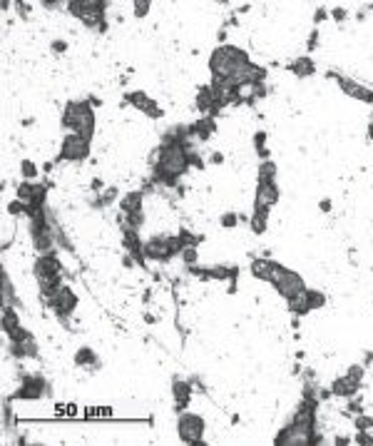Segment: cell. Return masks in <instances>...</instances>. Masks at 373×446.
Instances as JSON below:
<instances>
[{"label":"cell","instance_id":"obj_33","mask_svg":"<svg viewBox=\"0 0 373 446\" xmlns=\"http://www.w3.org/2000/svg\"><path fill=\"white\" fill-rule=\"evenodd\" d=\"M144 115H147V118H152V120H159L164 113H162V107H159L154 100H149V105L144 107Z\"/></svg>","mask_w":373,"mask_h":446},{"label":"cell","instance_id":"obj_12","mask_svg":"<svg viewBox=\"0 0 373 446\" xmlns=\"http://www.w3.org/2000/svg\"><path fill=\"white\" fill-rule=\"evenodd\" d=\"M328 78H336V83L341 85L346 95H351V97H356V100H363V102H373V92L368 88H363V85H358L356 80H348V78H341V75H336V72H328Z\"/></svg>","mask_w":373,"mask_h":446},{"label":"cell","instance_id":"obj_54","mask_svg":"<svg viewBox=\"0 0 373 446\" xmlns=\"http://www.w3.org/2000/svg\"><path fill=\"white\" fill-rule=\"evenodd\" d=\"M90 105H97V107H100V105H102V100H100V97H90Z\"/></svg>","mask_w":373,"mask_h":446},{"label":"cell","instance_id":"obj_39","mask_svg":"<svg viewBox=\"0 0 373 446\" xmlns=\"http://www.w3.org/2000/svg\"><path fill=\"white\" fill-rule=\"evenodd\" d=\"M67 13L75 18H82V0H70L67 3Z\"/></svg>","mask_w":373,"mask_h":446},{"label":"cell","instance_id":"obj_11","mask_svg":"<svg viewBox=\"0 0 373 446\" xmlns=\"http://www.w3.org/2000/svg\"><path fill=\"white\" fill-rule=\"evenodd\" d=\"M122 244L127 249V254L135 257V262L140 267H147V257H144V242L140 239V232L137 230H130V227H122Z\"/></svg>","mask_w":373,"mask_h":446},{"label":"cell","instance_id":"obj_8","mask_svg":"<svg viewBox=\"0 0 373 446\" xmlns=\"http://www.w3.org/2000/svg\"><path fill=\"white\" fill-rule=\"evenodd\" d=\"M48 307L58 314L60 319H67L77 309V297H75V292L70 287H62L58 294H53V297L48 299Z\"/></svg>","mask_w":373,"mask_h":446},{"label":"cell","instance_id":"obj_20","mask_svg":"<svg viewBox=\"0 0 373 446\" xmlns=\"http://www.w3.org/2000/svg\"><path fill=\"white\" fill-rule=\"evenodd\" d=\"M142 197H144L142 190H135V192L125 195V197L119 200V209H122L125 214H130V212H142Z\"/></svg>","mask_w":373,"mask_h":446},{"label":"cell","instance_id":"obj_29","mask_svg":"<svg viewBox=\"0 0 373 446\" xmlns=\"http://www.w3.org/2000/svg\"><path fill=\"white\" fill-rule=\"evenodd\" d=\"M306 297H309V307H311V309H318V307H323V304H326V297H323V292L306 289Z\"/></svg>","mask_w":373,"mask_h":446},{"label":"cell","instance_id":"obj_14","mask_svg":"<svg viewBox=\"0 0 373 446\" xmlns=\"http://www.w3.org/2000/svg\"><path fill=\"white\" fill-rule=\"evenodd\" d=\"M172 394H174V409H177V412H184L187 404H189V399H192V384H189V382H179V379H174Z\"/></svg>","mask_w":373,"mask_h":446},{"label":"cell","instance_id":"obj_3","mask_svg":"<svg viewBox=\"0 0 373 446\" xmlns=\"http://www.w3.org/2000/svg\"><path fill=\"white\" fill-rule=\"evenodd\" d=\"M60 125L80 137H85L87 142H92V135H95V113H92V105L90 100H72L65 105V113L60 118Z\"/></svg>","mask_w":373,"mask_h":446},{"label":"cell","instance_id":"obj_17","mask_svg":"<svg viewBox=\"0 0 373 446\" xmlns=\"http://www.w3.org/2000/svg\"><path fill=\"white\" fill-rule=\"evenodd\" d=\"M40 282V294L45 299H50L53 294H58L60 289L65 287L62 284V274H48V277H37Z\"/></svg>","mask_w":373,"mask_h":446},{"label":"cell","instance_id":"obj_24","mask_svg":"<svg viewBox=\"0 0 373 446\" xmlns=\"http://www.w3.org/2000/svg\"><path fill=\"white\" fill-rule=\"evenodd\" d=\"M212 105H214V92H212V85H204V88L197 92V110H201V113H206V115H209Z\"/></svg>","mask_w":373,"mask_h":446},{"label":"cell","instance_id":"obj_1","mask_svg":"<svg viewBox=\"0 0 373 446\" xmlns=\"http://www.w3.org/2000/svg\"><path fill=\"white\" fill-rule=\"evenodd\" d=\"M316 396H304L294 419L288 421L286 426L276 434L274 444L279 446H288V444H318L321 434H316Z\"/></svg>","mask_w":373,"mask_h":446},{"label":"cell","instance_id":"obj_51","mask_svg":"<svg viewBox=\"0 0 373 446\" xmlns=\"http://www.w3.org/2000/svg\"><path fill=\"white\" fill-rule=\"evenodd\" d=\"M348 441H351L348 436H336V444L339 446H348Z\"/></svg>","mask_w":373,"mask_h":446},{"label":"cell","instance_id":"obj_23","mask_svg":"<svg viewBox=\"0 0 373 446\" xmlns=\"http://www.w3.org/2000/svg\"><path fill=\"white\" fill-rule=\"evenodd\" d=\"M75 364L77 366H87V369H100V359L95 357V352L90 347H82L75 352Z\"/></svg>","mask_w":373,"mask_h":446},{"label":"cell","instance_id":"obj_49","mask_svg":"<svg viewBox=\"0 0 373 446\" xmlns=\"http://www.w3.org/2000/svg\"><path fill=\"white\" fill-rule=\"evenodd\" d=\"M331 15H334V20H344V18H346V10H344V8H336Z\"/></svg>","mask_w":373,"mask_h":446},{"label":"cell","instance_id":"obj_16","mask_svg":"<svg viewBox=\"0 0 373 446\" xmlns=\"http://www.w3.org/2000/svg\"><path fill=\"white\" fill-rule=\"evenodd\" d=\"M279 269H281L279 262H269V259H254L252 262V274L259 277V279H266V282H271Z\"/></svg>","mask_w":373,"mask_h":446},{"label":"cell","instance_id":"obj_27","mask_svg":"<svg viewBox=\"0 0 373 446\" xmlns=\"http://www.w3.org/2000/svg\"><path fill=\"white\" fill-rule=\"evenodd\" d=\"M3 302L5 304H20L18 299L13 297V284H10V277H8V272H3Z\"/></svg>","mask_w":373,"mask_h":446},{"label":"cell","instance_id":"obj_5","mask_svg":"<svg viewBox=\"0 0 373 446\" xmlns=\"http://www.w3.org/2000/svg\"><path fill=\"white\" fill-rule=\"evenodd\" d=\"M87 155H90V142H87L85 137L70 132V135L62 140L58 160L60 162H82V160H87Z\"/></svg>","mask_w":373,"mask_h":446},{"label":"cell","instance_id":"obj_48","mask_svg":"<svg viewBox=\"0 0 373 446\" xmlns=\"http://www.w3.org/2000/svg\"><path fill=\"white\" fill-rule=\"evenodd\" d=\"M18 10H20V15H23V18H28L30 5H28V3H18Z\"/></svg>","mask_w":373,"mask_h":446},{"label":"cell","instance_id":"obj_31","mask_svg":"<svg viewBox=\"0 0 373 446\" xmlns=\"http://www.w3.org/2000/svg\"><path fill=\"white\" fill-rule=\"evenodd\" d=\"M259 177H269V179H276V165L274 162H261L259 165Z\"/></svg>","mask_w":373,"mask_h":446},{"label":"cell","instance_id":"obj_38","mask_svg":"<svg viewBox=\"0 0 373 446\" xmlns=\"http://www.w3.org/2000/svg\"><path fill=\"white\" fill-rule=\"evenodd\" d=\"M219 222H222V227H224V230H231V227L239 222V217H236V212H227V214H222V219H219Z\"/></svg>","mask_w":373,"mask_h":446},{"label":"cell","instance_id":"obj_36","mask_svg":"<svg viewBox=\"0 0 373 446\" xmlns=\"http://www.w3.org/2000/svg\"><path fill=\"white\" fill-rule=\"evenodd\" d=\"M100 200H102V205H105V207H107V205H112V202L117 200V187H115V184H112V187H107V190L100 195Z\"/></svg>","mask_w":373,"mask_h":446},{"label":"cell","instance_id":"obj_43","mask_svg":"<svg viewBox=\"0 0 373 446\" xmlns=\"http://www.w3.org/2000/svg\"><path fill=\"white\" fill-rule=\"evenodd\" d=\"M348 412H351V414H361V412H363L361 399H353V396H351V401H348Z\"/></svg>","mask_w":373,"mask_h":446},{"label":"cell","instance_id":"obj_19","mask_svg":"<svg viewBox=\"0 0 373 446\" xmlns=\"http://www.w3.org/2000/svg\"><path fill=\"white\" fill-rule=\"evenodd\" d=\"M288 72H294L296 78H311L316 72V65H314V60L311 58H296L291 65H288Z\"/></svg>","mask_w":373,"mask_h":446},{"label":"cell","instance_id":"obj_40","mask_svg":"<svg viewBox=\"0 0 373 446\" xmlns=\"http://www.w3.org/2000/svg\"><path fill=\"white\" fill-rule=\"evenodd\" d=\"M356 429L358 431H368V429H373V419L371 417H356Z\"/></svg>","mask_w":373,"mask_h":446},{"label":"cell","instance_id":"obj_28","mask_svg":"<svg viewBox=\"0 0 373 446\" xmlns=\"http://www.w3.org/2000/svg\"><path fill=\"white\" fill-rule=\"evenodd\" d=\"M266 219H269V214H264V212H254V217H252V230L261 235L264 230H266Z\"/></svg>","mask_w":373,"mask_h":446},{"label":"cell","instance_id":"obj_53","mask_svg":"<svg viewBox=\"0 0 373 446\" xmlns=\"http://www.w3.org/2000/svg\"><path fill=\"white\" fill-rule=\"evenodd\" d=\"M321 209L328 212V209H331V200H321Z\"/></svg>","mask_w":373,"mask_h":446},{"label":"cell","instance_id":"obj_13","mask_svg":"<svg viewBox=\"0 0 373 446\" xmlns=\"http://www.w3.org/2000/svg\"><path fill=\"white\" fill-rule=\"evenodd\" d=\"M35 277H48V274H60V259L55 252H48V254H40L37 262H35Z\"/></svg>","mask_w":373,"mask_h":446},{"label":"cell","instance_id":"obj_4","mask_svg":"<svg viewBox=\"0 0 373 446\" xmlns=\"http://www.w3.org/2000/svg\"><path fill=\"white\" fill-rule=\"evenodd\" d=\"M271 284H274V289H276V292H279L284 299H291L294 294H299V292H304V289H306V284H304L301 274H296V272L286 269L284 265H281V269L274 274Z\"/></svg>","mask_w":373,"mask_h":446},{"label":"cell","instance_id":"obj_42","mask_svg":"<svg viewBox=\"0 0 373 446\" xmlns=\"http://www.w3.org/2000/svg\"><path fill=\"white\" fill-rule=\"evenodd\" d=\"M356 444H363V446H373V436L368 431H358L356 434Z\"/></svg>","mask_w":373,"mask_h":446},{"label":"cell","instance_id":"obj_6","mask_svg":"<svg viewBox=\"0 0 373 446\" xmlns=\"http://www.w3.org/2000/svg\"><path fill=\"white\" fill-rule=\"evenodd\" d=\"M177 434H179L182 441L194 446L204 436V419L197 417V414H182L177 421Z\"/></svg>","mask_w":373,"mask_h":446},{"label":"cell","instance_id":"obj_32","mask_svg":"<svg viewBox=\"0 0 373 446\" xmlns=\"http://www.w3.org/2000/svg\"><path fill=\"white\" fill-rule=\"evenodd\" d=\"M132 5H135V18H144V15L149 13V8H152L149 0H135Z\"/></svg>","mask_w":373,"mask_h":446},{"label":"cell","instance_id":"obj_30","mask_svg":"<svg viewBox=\"0 0 373 446\" xmlns=\"http://www.w3.org/2000/svg\"><path fill=\"white\" fill-rule=\"evenodd\" d=\"M20 172H23L25 179H35L37 177V165H35L32 160H23V162H20Z\"/></svg>","mask_w":373,"mask_h":446},{"label":"cell","instance_id":"obj_46","mask_svg":"<svg viewBox=\"0 0 373 446\" xmlns=\"http://www.w3.org/2000/svg\"><path fill=\"white\" fill-rule=\"evenodd\" d=\"M316 43H318V30H311V35H309V43H306V48H309V50H314Z\"/></svg>","mask_w":373,"mask_h":446},{"label":"cell","instance_id":"obj_26","mask_svg":"<svg viewBox=\"0 0 373 446\" xmlns=\"http://www.w3.org/2000/svg\"><path fill=\"white\" fill-rule=\"evenodd\" d=\"M142 225H144V212H130V214H125L122 227H130V230H137V232H140Z\"/></svg>","mask_w":373,"mask_h":446},{"label":"cell","instance_id":"obj_22","mask_svg":"<svg viewBox=\"0 0 373 446\" xmlns=\"http://www.w3.org/2000/svg\"><path fill=\"white\" fill-rule=\"evenodd\" d=\"M45 187H48V184H32L30 179H25V182H20V184H18V200L30 202V200H35V197H37Z\"/></svg>","mask_w":373,"mask_h":446},{"label":"cell","instance_id":"obj_47","mask_svg":"<svg viewBox=\"0 0 373 446\" xmlns=\"http://www.w3.org/2000/svg\"><path fill=\"white\" fill-rule=\"evenodd\" d=\"M102 187H105V182H102L100 177L92 179V190H95V192H102Z\"/></svg>","mask_w":373,"mask_h":446},{"label":"cell","instance_id":"obj_45","mask_svg":"<svg viewBox=\"0 0 373 446\" xmlns=\"http://www.w3.org/2000/svg\"><path fill=\"white\" fill-rule=\"evenodd\" d=\"M65 50H67L65 40H53V53H65Z\"/></svg>","mask_w":373,"mask_h":446},{"label":"cell","instance_id":"obj_44","mask_svg":"<svg viewBox=\"0 0 373 446\" xmlns=\"http://www.w3.org/2000/svg\"><path fill=\"white\" fill-rule=\"evenodd\" d=\"M264 140H266V132H257V135H254V145H257L259 152H261V150H266V147H264Z\"/></svg>","mask_w":373,"mask_h":446},{"label":"cell","instance_id":"obj_21","mask_svg":"<svg viewBox=\"0 0 373 446\" xmlns=\"http://www.w3.org/2000/svg\"><path fill=\"white\" fill-rule=\"evenodd\" d=\"M309 289V287H306ZM306 289L304 292H299V294H294L288 302V312L291 314H296V317H304V314H309L311 312V307H309V297H306Z\"/></svg>","mask_w":373,"mask_h":446},{"label":"cell","instance_id":"obj_52","mask_svg":"<svg viewBox=\"0 0 373 446\" xmlns=\"http://www.w3.org/2000/svg\"><path fill=\"white\" fill-rule=\"evenodd\" d=\"M323 18H326V10H318V13H316V15H314V20H316V23H321Z\"/></svg>","mask_w":373,"mask_h":446},{"label":"cell","instance_id":"obj_34","mask_svg":"<svg viewBox=\"0 0 373 446\" xmlns=\"http://www.w3.org/2000/svg\"><path fill=\"white\" fill-rule=\"evenodd\" d=\"M179 257H182V259H184V262H187V265H194V262H197V257H199V254H197V247H184V249H182V254H179Z\"/></svg>","mask_w":373,"mask_h":446},{"label":"cell","instance_id":"obj_10","mask_svg":"<svg viewBox=\"0 0 373 446\" xmlns=\"http://www.w3.org/2000/svg\"><path fill=\"white\" fill-rule=\"evenodd\" d=\"M43 394H48V382H45L40 374H32V377H23V384H20V389L13 394V399L37 401Z\"/></svg>","mask_w":373,"mask_h":446},{"label":"cell","instance_id":"obj_55","mask_svg":"<svg viewBox=\"0 0 373 446\" xmlns=\"http://www.w3.org/2000/svg\"><path fill=\"white\" fill-rule=\"evenodd\" d=\"M368 137L373 140V125H368Z\"/></svg>","mask_w":373,"mask_h":446},{"label":"cell","instance_id":"obj_2","mask_svg":"<svg viewBox=\"0 0 373 446\" xmlns=\"http://www.w3.org/2000/svg\"><path fill=\"white\" fill-rule=\"evenodd\" d=\"M249 55L234 45H219L212 55H209V70L214 80H229L236 78L239 72H244L249 67Z\"/></svg>","mask_w":373,"mask_h":446},{"label":"cell","instance_id":"obj_25","mask_svg":"<svg viewBox=\"0 0 373 446\" xmlns=\"http://www.w3.org/2000/svg\"><path fill=\"white\" fill-rule=\"evenodd\" d=\"M125 102H130L132 107H137V110L144 113V107L149 105V97H147V92H142V90H135V92H127V95H125Z\"/></svg>","mask_w":373,"mask_h":446},{"label":"cell","instance_id":"obj_41","mask_svg":"<svg viewBox=\"0 0 373 446\" xmlns=\"http://www.w3.org/2000/svg\"><path fill=\"white\" fill-rule=\"evenodd\" d=\"M187 157H189V167H197V170H204V160H201L199 155H197V152H194V150H189V155H187Z\"/></svg>","mask_w":373,"mask_h":446},{"label":"cell","instance_id":"obj_18","mask_svg":"<svg viewBox=\"0 0 373 446\" xmlns=\"http://www.w3.org/2000/svg\"><path fill=\"white\" fill-rule=\"evenodd\" d=\"M361 389L358 382H353L351 377H339L334 384H331V394H336V396H346V399H351L356 391Z\"/></svg>","mask_w":373,"mask_h":446},{"label":"cell","instance_id":"obj_15","mask_svg":"<svg viewBox=\"0 0 373 446\" xmlns=\"http://www.w3.org/2000/svg\"><path fill=\"white\" fill-rule=\"evenodd\" d=\"M189 127V135L192 137H197V140H209L212 137V132L217 130V122H214V118H201V120H197L194 125H187Z\"/></svg>","mask_w":373,"mask_h":446},{"label":"cell","instance_id":"obj_9","mask_svg":"<svg viewBox=\"0 0 373 446\" xmlns=\"http://www.w3.org/2000/svg\"><path fill=\"white\" fill-rule=\"evenodd\" d=\"M3 331L8 334V339H10V342H25V339H30V337H32L28 329L20 327L18 312H15L10 304H5V307H3Z\"/></svg>","mask_w":373,"mask_h":446},{"label":"cell","instance_id":"obj_37","mask_svg":"<svg viewBox=\"0 0 373 446\" xmlns=\"http://www.w3.org/2000/svg\"><path fill=\"white\" fill-rule=\"evenodd\" d=\"M8 212H10V214H25V212H28V205H25L23 200H13V202L8 205Z\"/></svg>","mask_w":373,"mask_h":446},{"label":"cell","instance_id":"obj_50","mask_svg":"<svg viewBox=\"0 0 373 446\" xmlns=\"http://www.w3.org/2000/svg\"><path fill=\"white\" fill-rule=\"evenodd\" d=\"M212 162H214V165L224 162V155H222V152H214V155H212Z\"/></svg>","mask_w":373,"mask_h":446},{"label":"cell","instance_id":"obj_7","mask_svg":"<svg viewBox=\"0 0 373 446\" xmlns=\"http://www.w3.org/2000/svg\"><path fill=\"white\" fill-rule=\"evenodd\" d=\"M105 10L107 3L105 0H82V23L87 28H97L100 32L107 30V20H105Z\"/></svg>","mask_w":373,"mask_h":446},{"label":"cell","instance_id":"obj_35","mask_svg":"<svg viewBox=\"0 0 373 446\" xmlns=\"http://www.w3.org/2000/svg\"><path fill=\"white\" fill-rule=\"evenodd\" d=\"M346 377H351L353 382H358V384H361V379H363V366H361V364H351V366H348V371H346Z\"/></svg>","mask_w":373,"mask_h":446}]
</instances>
